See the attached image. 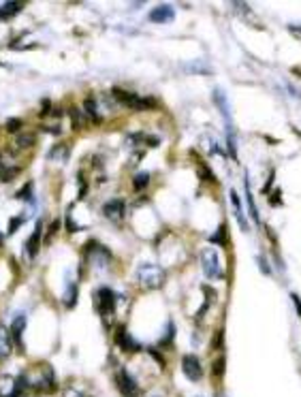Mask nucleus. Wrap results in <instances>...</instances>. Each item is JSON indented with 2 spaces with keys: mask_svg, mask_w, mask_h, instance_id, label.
<instances>
[{
  "mask_svg": "<svg viewBox=\"0 0 301 397\" xmlns=\"http://www.w3.org/2000/svg\"><path fill=\"white\" fill-rule=\"evenodd\" d=\"M167 280V273L160 269L158 265H152V263H146L137 269V282L143 291H156L160 288Z\"/></svg>",
  "mask_w": 301,
  "mask_h": 397,
  "instance_id": "1",
  "label": "nucleus"
},
{
  "mask_svg": "<svg viewBox=\"0 0 301 397\" xmlns=\"http://www.w3.org/2000/svg\"><path fill=\"white\" fill-rule=\"evenodd\" d=\"M201 267H203L205 278H209V280H220V278L224 276L222 265H220V256L214 248H203L201 250Z\"/></svg>",
  "mask_w": 301,
  "mask_h": 397,
  "instance_id": "2",
  "label": "nucleus"
},
{
  "mask_svg": "<svg viewBox=\"0 0 301 397\" xmlns=\"http://www.w3.org/2000/svg\"><path fill=\"white\" fill-rule=\"evenodd\" d=\"M114 96L117 99V103L131 107V109H152L156 107V99H141V96L133 94V92H126V90H120V88H114Z\"/></svg>",
  "mask_w": 301,
  "mask_h": 397,
  "instance_id": "3",
  "label": "nucleus"
},
{
  "mask_svg": "<svg viewBox=\"0 0 301 397\" xmlns=\"http://www.w3.org/2000/svg\"><path fill=\"white\" fill-rule=\"evenodd\" d=\"M182 372L186 374L188 380L199 382V380L203 378V365H201V361H199V357L197 355H184L182 357Z\"/></svg>",
  "mask_w": 301,
  "mask_h": 397,
  "instance_id": "4",
  "label": "nucleus"
},
{
  "mask_svg": "<svg viewBox=\"0 0 301 397\" xmlns=\"http://www.w3.org/2000/svg\"><path fill=\"white\" fill-rule=\"evenodd\" d=\"M116 382H117V389L124 397H139V384L137 380L126 372V369H120L116 374Z\"/></svg>",
  "mask_w": 301,
  "mask_h": 397,
  "instance_id": "5",
  "label": "nucleus"
},
{
  "mask_svg": "<svg viewBox=\"0 0 301 397\" xmlns=\"http://www.w3.org/2000/svg\"><path fill=\"white\" fill-rule=\"evenodd\" d=\"M96 295H99V312L103 316H111L116 312V293L109 286H100Z\"/></svg>",
  "mask_w": 301,
  "mask_h": 397,
  "instance_id": "6",
  "label": "nucleus"
},
{
  "mask_svg": "<svg viewBox=\"0 0 301 397\" xmlns=\"http://www.w3.org/2000/svg\"><path fill=\"white\" fill-rule=\"evenodd\" d=\"M103 214L111 222H120L126 214V201L124 198H111V201H107L103 205Z\"/></svg>",
  "mask_w": 301,
  "mask_h": 397,
  "instance_id": "7",
  "label": "nucleus"
},
{
  "mask_svg": "<svg viewBox=\"0 0 301 397\" xmlns=\"http://www.w3.org/2000/svg\"><path fill=\"white\" fill-rule=\"evenodd\" d=\"M116 344L120 346L124 352H137V350H141V344H139L135 337L128 333L126 327H120V329L116 331Z\"/></svg>",
  "mask_w": 301,
  "mask_h": 397,
  "instance_id": "8",
  "label": "nucleus"
},
{
  "mask_svg": "<svg viewBox=\"0 0 301 397\" xmlns=\"http://www.w3.org/2000/svg\"><path fill=\"white\" fill-rule=\"evenodd\" d=\"M24 331H26V314L17 312L13 316V327H11V337L13 344H17L19 350H24Z\"/></svg>",
  "mask_w": 301,
  "mask_h": 397,
  "instance_id": "9",
  "label": "nucleus"
},
{
  "mask_svg": "<svg viewBox=\"0 0 301 397\" xmlns=\"http://www.w3.org/2000/svg\"><path fill=\"white\" fill-rule=\"evenodd\" d=\"M13 350V337L4 325H0V361H7Z\"/></svg>",
  "mask_w": 301,
  "mask_h": 397,
  "instance_id": "10",
  "label": "nucleus"
},
{
  "mask_svg": "<svg viewBox=\"0 0 301 397\" xmlns=\"http://www.w3.org/2000/svg\"><path fill=\"white\" fill-rule=\"evenodd\" d=\"M173 19V9L169 7V4H158L156 9H152V13H150V21H154V24H167V21Z\"/></svg>",
  "mask_w": 301,
  "mask_h": 397,
  "instance_id": "11",
  "label": "nucleus"
},
{
  "mask_svg": "<svg viewBox=\"0 0 301 397\" xmlns=\"http://www.w3.org/2000/svg\"><path fill=\"white\" fill-rule=\"evenodd\" d=\"M231 203H233V212H235V218H237L241 231H248V218H246L244 205H241V201H239V197L235 190H231Z\"/></svg>",
  "mask_w": 301,
  "mask_h": 397,
  "instance_id": "12",
  "label": "nucleus"
},
{
  "mask_svg": "<svg viewBox=\"0 0 301 397\" xmlns=\"http://www.w3.org/2000/svg\"><path fill=\"white\" fill-rule=\"evenodd\" d=\"M39 244H41V222L36 224L34 233L30 235L28 241H26V254H28V259H34V256L39 254Z\"/></svg>",
  "mask_w": 301,
  "mask_h": 397,
  "instance_id": "13",
  "label": "nucleus"
},
{
  "mask_svg": "<svg viewBox=\"0 0 301 397\" xmlns=\"http://www.w3.org/2000/svg\"><path fill=\"white\" fill-rule=\"evenodd\" d=\"M62 303H64V308H75V303H77V284H75V282L67 284V291H64Z\"/></svg>",
  "mask_w": 301,
  "mask_h": 397,
  "instance_id": "14",
  "label": "nucleus"
},
{
  "mask_svg": "<svg viewBox=\"0 0 301 397\" xmlns=\"http://www.w3.org/2000/svg\"><path fill=\"white\" fill-rule=\"evenodd\" d=\"M36 143V135L34 132H19V135H15V146H17L19 149H28Z\"/></svg>",
  "mask_w": 301,
  "mask_h": 397,
  "instance_id": "15",
  "label": "nucleus"
},
{
  "mask_svg": "<svg viewBox=\"0 0 301 397\" xmlns=\"http://www.w3.org/2000/svg\"><path fill=\"white\" fill-rule=\"evenodd\" d=\"M19 173V167H7L4 158H0V182H11Z\"/></svg>",
  "mask_w": 301,
  "mask_h": 397,
  "instance_id": "16",
  "label": "nucleus"
},
{
  "mask_svg": "<svg viewBox=\"0 0 301 397\" xmlns=\"http://www.w3.org/2000/svg\"><path fill=\"white\" fill-rule=\"evenodd\" d=\"M84 109H85V114L92 117L94 122H99V120H100V116H99V107H96V100L92 99V96H88V99L84 100Z\"/></svg>",
  "mask_w": 301,
  "mask_h": 397,
  "instance_id": "17",
  "label": "nucleus"
},
{
  "mask_svg": "<svg viewBox=\"0 0 301 397\" xmlns=\"http://www.w3.org/2000/svg\"><path fill=\"white\" fill-rule=\"evenodd\" d=\"M19 9H21V4H17V2H4L2 7H0V17L2 19L13 17V15H17Z\"/></svg>",
  "mask_w": 301,
  "mask_h": 397,
  "instance_id": "18",
  "label": "nucleus"
},
{
  "mask_svg": "<svg viewBox=\"0 0 301 397\" xmlns=\"http://www.w3.org/2000/svg\"><path fill=\"white\" fill-rule=\"evenodd\" d=\"M64 149H68L67 146H64V143L56 146V148H53L51 152H50V160H58V158H60L62 163H64V160H68V152H64Z\"/></svg>",
  "mask_w": 301,
  "mask_h": 397,
  "instance_id": "19",
  "label": "nucleus"
},
{
  "mask_svg": "<svg viewBox=\"0 0 301 397\" xmlns=\"http://www.w3.org/2000/svg\"><path fill=\"white\" fill-rule=\"evenodd\" d=\"M148 184H150V175L148 173H137L135 178H133V188L135 190H143Z\"/></svg>",
  "mask_w": 301,
  "mask_h": 397,
  "instance_id": "20",
  "label": "nucleus"
},
{
  "mask_svg": "<svg viewBox=\"0 0 301 397\" xmlns=\"http://www.w3.org/2000/svg\"><path fill=\"white\" fill-rule=\"evenodd\" d=\"M68 116H71L73 128H82V124H84V116L79 114V109H77V107H71V109H68Z\"/></svg>",
  "mask_w": 301,
  "mask_h": 397,
  "instance_id": "21",
  "label": "nucleus"
},
{
  "mask_svg": "<svg viewBox=\"0 0 301 397\" xmlns=\"http://www.w3.org/2000/svg\"><path fill=\"white\" fill-rule=\"evenodd\" d=\"M246 198H248V205H250V214H252V218H256V222H259V212H256L254 203H252V190H250L248 178H246Z\"/></svg>",
  "mask_w": 301,
  "mask_h": 397,
  "instance_id": "22",
  "label": "nucleus"
},
{
  "mask_svg": "<svg viewBox=\"0 0 301 397\" xmlns=\"http://www.w3.org/2000/svg\"><path fill=\"white\" fill-rule=\"evenodd\" d=\"M21 224H24V216H15V218H11V222H9V235H13L15 231H17Z\"/></svg>",
  "mask_w": 301,
  "mask_h": 397,
  "instance_id": "23",
  "label": "nucleus"
},
{
  "mask_svg": "<svg viewBox=\"0 0 301 397\" xmlns=\"http://www.w3.org/2000/svg\"><path fill=\"white\" fill-rule=\"evenodd\" d=\"M19 128H21V120H17V117H11V120L7 122V131L13 132V135H17Z\"/></svg>",
  "mask_w": 301,
  "mask_h": 397,
  "instance_id": "24",
  "label": "nucleus"
},
{
  "mask_svg": "<svg viewBox=\"0 0 301 397\" xmlns=\"http://www.w3.org/2000/svg\"><path fill=\"white\" fill-rule=\"evenodd\" d=\"M173 333H175V327H173V323H169V325H167V335L163 337V344L165 346H169L171 342H173Z\"/></svg>",
  "mask_w": 301,
  "mask_h": 397,
  "instance_id": "25",
  "label": "nucleus"
},
{
  "mask_svg": "<svg viewBox=\"0 0 301 397\" xmlns=\"http://www.w3.org/2000/svg\"><path fill=\"white\" fill-rule=\"evenodd\" d=\"M30 192H32V184H26V186H24V190H19V192H17V198H26V197L30 195Z\"/></svg>",
  "mask_w": 301,
  "mask_h": 397,
  "instance_id": "26",
  "label": "nucleus"
},
{
  "mask_svg": "<svg viewBox=\"0 0 301 397\" xmlns=\"http://www.w3.org/2000/svg\"><path fill=\"white\" fill-rule=\"evenodd\" d=\"M85 192H88V184H84V180H82V175H79V198H82Z\"/></svg>",
  "mask_w": 301,
  "mask_h": 397,
  "instance_id": "27",
  "label": "nucleus"
},
{
  "mask_svg": "<svg viewBox=\"0 0 301 397\" xmlns=\"http://www.w3.org/2000/svg\"><path fill=\"white\" fill-rule=\"evenodd\" d=\"M67 397H82V393H77L75 389H68V391H67Z\"/></svg>",
  "mask_w": 301,
  "mask_h": 397,
  "instance_id": "28",
  "label": "nucleus"
},
{
  "mask_svg": "<svg viewBox=\"0 0 301 397\" xmlns=\"http://www.w3.org/2000/svg\"><path fill=\"white\" fill-rule=\"evenodd\" d=\"M0 244H2V235H0Z\"/></svg>",
  "mask_w": 301,
  "mask_h": 397,
  "instance_id": "29",
  "label": "nucleus"
}]
</instances>
